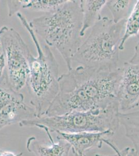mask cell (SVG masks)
<instances>
[{"instance_id": "1", "label": "cell", "mask_w": 139, "mask_h": 156, "mask_svg": "<svg viewBox=\"0 0 139 156\" xmlns=\"http://www.w3.org/2000/svg\"><path fill=\"white\" fill-rule=\"evenodd\" d=\"M121 73V67L103 70L79 66L68 70L59 76V92L43 116L104 109L117 103Z\"/></svg>"}, {"instance_id": "2", "label": "cell", "mask_w": 139, "mask_h": 156, "mask_svg": "<svg viewBox=\"0 0 139 156\" xmlns=\"http://www.w3.org/2000/svg\"><path fill=\"white\" fill-rule=\"evenodd\" d=\"M34 32L44 40L47 46L56 49L72 69V58L82 43L80 32L83 17L80 1L66 0L51 12L29 22Z\"/></svg>"}, {"instance_id": "3", "label": "cell", "mask_w": 139, "mask_h": 156, "mask_svg": "<svg viewBox=\"0 0 139 156\" xmlns=\"http://www.w3.org/2000/svg\"><path fill=\"white\" fill-rule=\"evenodd\" d=\"M16 16L30 34L37 51L36 57L32 54L30 55V73L26 85L30 103L39 118L45 115L59 92V66L49 46L45 45L42 48L36 34L25 16L20 12Z\"/></svg>"}, {"instance_id": "4", "label": "cell", "mask_w": 139, "mask_h": 156, "mask_svg": "<svg viewBox=\"0 0 139 156\" xmlns=\"http://www.w3.org/2000/svg\"><path fill=\"white\" fill-rule=\"evenodd\" d=\"M126 20L115 23L107 17H101L79 46L73 57L72 62L95 69L117 68Z\"/></svg>"}, {"instance_id": "5", "label": "cell", "mask_w": 139, "mask_h": 156, "mask_svg": "<svg viewBox=\"0 0 139 156\" xmlns=\"http://www.w3.org/2000/svg\"><path fill=\"white\" fill-rule=\"evenodd\" d=\"M120 108L115 103L104 109L87 112H74L61 115L36 118L19 123L21 127L41 125L50 132L77 133L112 131L115 133L120 127Z\"/></svg>"}, {"instance_id": "6", "label": "cell", "mask_w": 139, "mask_h": 156, "mask_svg": "<svg viewBox=\"0 0 139 156\" xmlns=\"http://www.w3.org/2000/svg\"><path fill=\"white\" fill-rule=\"evenodd\" d=\"M0 44L8 82L14 90L20 92L28 80L31 53L20 34L11 27L3 26L0 29Z\"/></svg>"}, {"instance_id": "7", "label": "cell", "mask_w": 139, "mask_h": 156, "mask_svg": "<svg viewBox=\"0 0 139 156\" xmlns=\"http://www.w3.org/2000/svg\"><path fill=\"white\" fill-rule=\"evenodd\" d=\"M36 118L34 108L25 103L23 94L11 87L5 71L0 79V130L9 125Z\"/></svg>"}, {"instance_id": "8", "label": "cell", "mask_w": 139, "mask_h": 156, "mask_svg": "<svg viewBox=\"0 0 139 156\" xmlns=\"http://www.w3.org/2000/svg\"><path fill=\"white\" fill-rule=\"evenodd\" d=\"M121 70L117 98L120 110L126 112L139 106V64L125 62Z\"/></svg>"}, {"instance_id": "9", "label": "cell", "mask_w": 139, "mask_h": 156, "mask_svg": "<svg viewBox=\"0 0 139 156\" xmlns=\"http://www.w3.org/2000/svg\"><path fill=\"white\" fill-rule=\"evenodd\" d=\"M56 133L70 144L73 153L76 154H85L86 151L95 148H101L104 140H110L115 134L109 130L100 132Z\"/></svg>"}, {"instance_id": "10", "label": "cell", "mask_w": 139, "mask_h": 156, "mask_svg": "<svg viewBox=\"0 0 139 156\" xmlns=\"http://www.w3.org/2000/svg\"><path fill=\"white\" fill-rule=\"evenodd\" d=\"M43 129L47 134L50 144L43 143L34 136L29 138L26 141V149L35 156H69L71 146L69 143L57 135V142H55L51 132L45 126L37 125L35 126Z\"/></svg>"}, {"instance_id": "11", "label": "cell", "mask_w": 139, "mask_h": 156, "mask_svg": "<svg viewBox=\"0 0 139 156\" xmlns=\"http://www.w3.org/2000/svg\"><path fill=\"white\" fill-rule=\"evenodd\" d=\"M66 0H19L6 1L8 14L9 17L14 16L21 9H29L37 12H51L57 9Z\"/></svg>"}, {"instance_id": "12", "label": "cell", "mask_w": 139, "mask_h": 156, "mask_svg": "<svg viewBox=\"0 0 139 156\" xmlns=\"http://www.w3.org/2000/svg\"><path fill=\"white\" fill-rule=\"evenodd\" d=\"M106 0H81L80 7L81 9L83 25L80 36L83 37L87 30L92 28L102 17L101 12L106 5Z\"/></svg>"}, {"instance_id": "13", "label": "cell", "mask_w": 139, "mask_h": 156, "mask_svg": "<svg viewBox=\"0 0 139 156\" xmlns=\"http://www.w3.org/2000/svg\"><path fill=\"white\" fill-rule=\"evenodd\" d=\"M119 119L120 125L125 129L126 136L132 142L134 148L139 156V111L120 112Z\"/></svg>"}, {"instance_id": "14", "label": "cell", "mask_w": 139, "mask_h": 156, "mask_svg": "<svg viewBox=\"0 0 139 156\" xmlns=\"http://www.w3.org/2000/svg\"><path fill=\"white\" fill-rule=\"evenodd\" d=\"M136 1L130 0L107 1L106 5L112 15V20L115 23H118L128 18Z\"/></svg>"}, {"instance_id": "15", "label": "cell", "mask_w": 139, "mask_h": 156, "mask_svg": "<svg viewBox=\"0 0 139 156\" xmlns=\"http://www.w3.org/2000/svg\"><path fill=\"white\" fill-rule=\"evenodd\" d=\"M139 33V0L137 1L132 11L126 20L125 30L120 45V51L125 48V45L128 39L137 36Z\"/></svg>"}, {"instance_id": "16", "label": "cell", "mask_w": 139, "mask_h": 156, "mask_svg": "<svg viewBox=\"0 0 139 156\" xmlns=\"http://www.w3.org/2000/svg\"><path fill=\"white\" fill-rule=\"evenodd\" d=\"M104 143L109 146L115 153L118 154V156H139L134 148H131L129 147H126L124 149L120 151L118 149L116 145L110 140H105Z\"/></svg>"}, {"instance_id": "17", "label": "cell", "mask_w": 139, "mask_h": 156, "mask_svg": "<svg viewBox=\"0 0 139 156\" xmlns=\"http://www.w3.org/2000/svg\"><path fill=\"white\" fill-rule=\"evenodd\" d=\"M129 62L131 64H139V39L134 48V53Z\"/></svg>"}, {"instance_id": "18", "label": "cell", "mask_w": 139, "mask_h": 156, "mask_svg": "<svg viewBox=\"0 0 139 156\" xmlns=\"http://www.w3.org/2000/svg\"><path fill=\"white\" fill-rule=\"evenodd\" d=\"M5 69V64L4 57L2 54H0V79L3 76Z\"/></svg>"}, {"instance_id": "19", "label": "cell", "mask_w": 139, "mask_h": 156, "mask_svg": "<svg viewBox=\"0 0 139 156\" xmlns=\"http://www.w3.org/2000/svg\"><path fill=\"white\" fill-rule=\"evenodd\" d=\"M23 154V153L16 154L12 151H3V150L0 149V156H22Z\"/></svg>"}, {"instance_id": "20", "label": "cell", "mask_w": 139, "mask_h": 156, "mask_svg": "<svg viewBox=\"0 0 139 156\" xmlns=\"http://www.w3.org/2000/svg\"><path fill=\"white\" fill-rule=\"evenodd\" d=\"M95 156H118V154L115 153L114 154H110V155H104V154H96Z\"/></svg>"}, {"instance_id": "21", "label": "cell", "mask_w": 139, "mask_h": 156, "mask_svg": "<svg viewBox=\"0 0 139 156\" xmlns=\"http://www.w3.org/2000/svg\"><path fill=\"white\" fill-rule=\"evenodd\" d=\"M74 156H87L85 154H73Z\"/></svg>"}]
</instances>
